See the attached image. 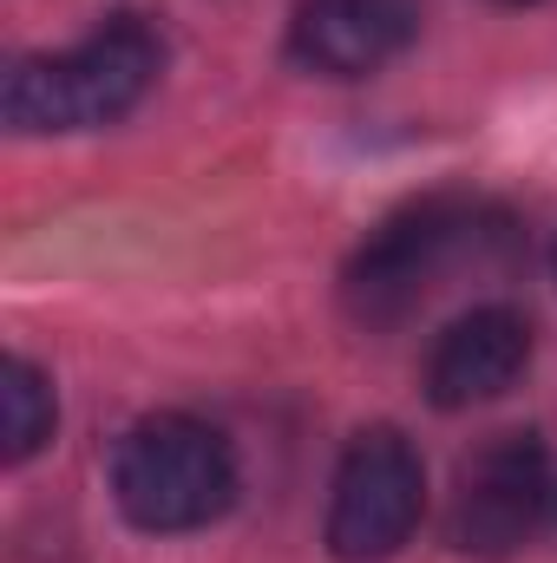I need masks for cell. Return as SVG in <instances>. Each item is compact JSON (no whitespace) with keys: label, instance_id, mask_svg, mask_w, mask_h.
<instances>
[{"label":"cell","instance_id":"cell-9","mask_svg":"<svg viewBox=\"0 0 557 563\" xmlns=\"http://www.w3.org/2000/svg\"><path fill=\"white\" fill-rule=\"evenodd\" d=\"M499 7H538V0H499Z\"/></svg>","mask_w":557,"mask_h":563},{"label":"cell","instance_id":"cell-8","mask_svg":"<svg viewBox=\"0 0 557 563\" xmlns=\"http://www.w3.org/2000/svg\"><path fill=\"white\" fill-rule=\"evenodd\" d=\"M46 439H53V387H46V374L33 361L13 354L0 367V452H7V465H20Z\"/></svg>","mask_w":557,"mask_h":563},{"label":"cell","instance_id":"cell-4","mask_svg":"<svg viewBox=\"0 0 557 563\" xmlns=\"http://www.w3.org/2000/svg\"><path fill=\"white\" fill-rule=\"evenodd\" d=\"M426 511V472L419 452L394 426H368L335 472V498H328V551L341 563H381L394 558L419 531Z\"/></svg>","mask_w":557,"mask_h":563},{"label":"cell","instance_id":"cell-3","mask_svg":"<svg viewBox=\"0 0 557 563\" xmlns=\"http://www.w3.org/2000/svg\"><path fill=\"white\" fill-rule=\"evenodd\" d=\"M112 492L119 511L139 531H197L230 511L237 498V459L217 426L190 413H157L139 420L119 439L112 459Z\"/></svg>","mask_w":557,"mask_h":563},{"label":"cell","instance_id":"cell-5","mask_svg":"<svg viewBox=\"0 0 557 563\" xmlns=\"http://www.w3.org/2000/svg\"><path fill=\"white\" fill-rule=\"evenodd\" d=\"M551 505V459L538 432H492L459 459L446 538L466 558H512Z\"/></svg>","mask_w":557,"mask_h":563},{"label":"cell","instance_id":"cell-1","mask_svg":"<svg viewBox=\"0 0 557 563\" xmlns=\"http://www.w3.org/2000/svg\"><path fill=\"white\" fill-rule=\"evenodd\" d=\"M505 217L479 197H419L407 210H394L341 269V308L361 328H401L419 301L452 276L466 256L499 250L505 243Z\"/></svg>","mask_w":557,"mask_h":563},{"label":"cell","instance_id":"cell-6","mask_svg":"<svg viewBox=\"0 0 557 563\" xmlns=\"http://www.w3.org/2000/svg\"><path fill=\"white\" fill-rule=\"evenodd\" d=\"M419 33V0H302L288 20L295 66L321 79H368Z\"/></svg>","mask_w":557,"mask_h":563},{"label":"cell","instance_id":"cell-7","mask_svg":"<svg viewBox=\"0 0 557 563\" xmlns=\"http://www.w3.org/2000/svg\"><path fill=\"white\" fill-rule=\"evenodd\" d=\"M525 361H532V321L518 308H472V314H459L433 341V354H426V394L446 413L485 407V400H499V394L518 387Z\"/></svg>","mask_w":557,"mask_h":563},{"label":"cell","instance_id":"cell-2","mask_svg":"<svg viewBox=\"0 0 557 563\" xmlns=\"http://www.w3.org/2000/svg\"><path fill=\"white\" fill-rule=\"evenodd\" d=\"M157 66H164V40L139 13H119L92 40H79L73 53L20 59L7 73L0 106H7L13 132H92V125H112L139 106Z\"/></svg>","mask_w":557,"mask_h":563}]
</instances>
